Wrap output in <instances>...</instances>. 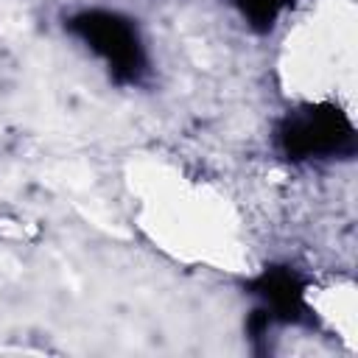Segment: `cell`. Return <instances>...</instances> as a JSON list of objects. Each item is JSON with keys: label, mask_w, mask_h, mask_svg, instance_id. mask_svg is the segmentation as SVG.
<instances>
[{"label": "cell", "mask_w": 358, "mask_h": 358, "mask_svg": "<svg viewBox=\"0 0 358 358\" xmlns=\"http://www.w3.org/2000/svg\"><path fill=\"white\" fill-rule=\"evenodd\" d=\"M277 143L288 159L350 154L355 148V129L336 103H305L280 120Z\"/></svg>", "instance_id": "cell-1"}, {"label": "cell", "mask_w": 358, "mask_h": 358, "mask_svg": "<svg viewBox=\"0 0 358 358\" xmlns=\"http://www.w3.org/2000/svg\"><path fill=\"white\" fill-rule=\"evenodd\" d=\"M70 31L84 39L112 70L115 81H134L145 67L134 25L115 11H81L70 20Z\"/></svg>", "instance_id": "cell-2"}, {"label": "cell", "mask_w": 358, "mask_h": 358, "mask_svg": "<svg viewBox=\"0 0 358 358\" xmlns=\"http://www.w3.org/2000/svg\"><path fill=\"white\" fill-rule=\"evenodd\" d=\"M246 288L263 296L271 308V316L280 322H310V308L305 302V280L288 266H268Z\"/></svg>", "instance_id": "cell-3"}, {"label": "cell", "mask_w": 358, "mask_h": 358, "mask_svg": "<svg viewBox=\"0 0 358 358\" xmlns=\"http://www.w3.org/2000/svg\"><path fill=\"white\" fill-rule=\"evenodd\" d=\"M255 31H268L291 0H232Z\"/></svg>", "instance_id": "cell-4"}, {"label": "cell", "mask_w": 358, "mask_h": 358, "mask_svg": "<svg viewBox=\"0 0 358 358\" xmlns=\"http://www.w3.org/2000/svg\"><path fill=\"white\" fill-rule=\"evenodd\" d=\"M271 310H266V308H257L252 316H249V324H246V330H249V336H252V341H260L263 336H266V330H268V324H271Z\"/></svg>", "instance_id": "cell-5"}]
</instances>
